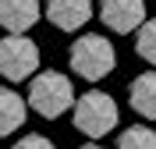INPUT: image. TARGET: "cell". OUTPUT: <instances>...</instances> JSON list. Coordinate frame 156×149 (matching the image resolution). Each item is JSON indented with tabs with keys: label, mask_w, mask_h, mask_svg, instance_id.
Here are the masks:
<instances>
[{
	"label": "cell",
	"mask_w": 156,
	"mask_h": 149,
	"mask_svg": "<svg viewBox=\"0 0 156 149\" xmlns=\"http://www.w3.org/2000/svg\"><path fill=\"white\" fill-rule=\"evenodd\" d=\"M71 121L75 128L85 135V139H103L117 128L121 121V110H117L114 96L110 92H99V89H89L85 96L75 99V110H71Z\"/></svg>",
	"instance_id": "1"
},
{
	"label": "cell",
	"mask_w": 156,
	"mask_h": 149,
	"mask_svg": "<svg viewBox=\"0 0 156 149\" xmlns=\"http://www.w3.org/2000/svg\"><path fill=\"white\" fill-rule=\"evenodd\" d=\"M117 149H156V131L146 124H131V128L121 131Z\"/></svg>",
	"instance_id": "10"
},
{
	"label": "cell",
	"mask_w": 156,
	"mask_h": 149,
	"mask_svg": "<svg viewBox=\"0 0 156 149\" xmlns=\"http://www.w3.org/2000/svg\"><path fill=\"white\" fill-rule=\"evenodd\" d=\"M39 71V46L25 32H11L0 39V75L7 82H25Z\"/></svg>",
	"instance_id": "4"
},
{
	"label": "cell",
	"mask_w": 156,
	"mask_h": 149,
	"mask_svg": "<svg viewBox=\"0 0 156 149\" xmlns=\"http://www.w3.org/2000/svg\"><path fill=\"white\" fill-rule=\"evenodd\" d=\"M99 18L110 32H135L146 21V0H99Z\"/></svg>",
	"instance_id": "5"
},
{
	"label": "cell",
	"mask_w": 156,
	"mask_h": 149,
	"mask_svg": "<svg viewBox=\"0 0 156 149\" xmlns=\"http://www.w3.org/2000/svg\"><path fill=\"white\" fill-rule=\"evenodd\" d=\"M128 103L138 117L156 121V71H142L138 78H131L128 85Z\"/></svg>",
	"instance_id": "8"
},
{
	"label": "cell",
	"mask_w": 156,
	"mask_h": 149,
	"mask_svg": "<svg viewBox=\"0 0 156 149\" xmlns=\"http://www.w3.org/2000/svg\"><path fill=\"white\" fill-rule=\"evenodd\" d=\"M135 50H138V57L149 60L156 68V18H146L142 25H138L135 32Z\"/></svg>",
	"instance_id": "11"
},
{
	"label": "cell",
	"mask_w": 156,
	"mask_h": 149,
	"mask_svg": "<svg viewBox=\"0 0 156 149\" xmlns=\"http://www.w3.org/2000/svg\"><path fill=\"white\" fill-rule=\"evenodd\" d=\"M14 149H57L46 135H21V142H14Z\"/></svg>",
	"instance_id": "12"
},
{
	"label": "cell",
	"mask_w": 156,
	"mask_h": 149,
	"mask_svg": "<svg viewBox=\"0 0 156 149\" xmlns=\"http://www.w3.org/2000/svg\"><path fill=\"white\" fill-rule=\"evenodd\" d=\"M78 149H103V146H96V142H89V146H78Z\"/></svg>",
	"instance_id": "13"
},
{
	"label": "cell",
	"mask_w": 156,
	"mask_h": 149,
	"mask_svg": "<svg viewBox=\"0 0 156 149\" xmlns=\"http://www.w3.org/2000/svg\"><path fill=\"white\" fill-rule=\"evenodd\" d=\"M68 64H71V71H75L78 78L99 82L117 68V50H114V43L107 36H82V39L71 43Z\"/></svg>",
	"instance_id": "2"
},
{
	"label": "cell",
	"mask_w": 156,
	"mask_h": 149,
	"mask_svg": "<svg viewBox=\"0 0 156 149\" xmlns=\"http://www.w3.org/2000/svg\"><path fill=\"white\" fill-rule=\"evenodd\" d=\"M46 18L60 32H78L92 18V0H46Z\"/></svg>",
	"instance_id": "6"
},
{
	"label": "cell",
	"mask_w": 156,
	"mask_h": 149,
	"mask_svg": "<svg viewBox=\"0 0 156 149\" xmlns=\"http://www.w3.org/2000/svg\"><path fill=\"white\" fill-rule=\"evenodd\" d=\"M29 107L36 110L39 117H60L64 110L75 107V89H71V78L60 75V71H39L29 82Z\"/></svg>",
	"instance_id": "3"
},
{
	"label": "cell",
	"mask_w": 156,
	"mask_h": 149,
	"mask_svg": "<svg viewBox=\"0 0 156 149\" xmlns=\"http://www.w3.org/2000/svg\"><path fill=\"white\" fill-rule=\"evenodd\" d=\"M25 117H29V99H21L14 89H0V139L25 128Z\"/></svg>",
	"instance_id": "9"
},
{
	"label": "cell",
	"mask_w": 156,
	"mask_h": 149,
	"mask_svg": "<svg viewBox=\"0 0 156 149\" xmlns=\"http://www.w3.org/2000/svg\"><path fill=\"white\" fill-rule=\"evenodd\" d=\"M43 18L39 0H0V29L7 32H29Z\"/></svg>",
	"instance_id": "7"
}]
</instances>
